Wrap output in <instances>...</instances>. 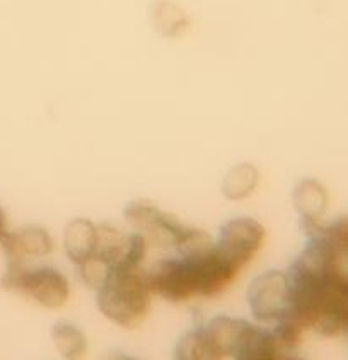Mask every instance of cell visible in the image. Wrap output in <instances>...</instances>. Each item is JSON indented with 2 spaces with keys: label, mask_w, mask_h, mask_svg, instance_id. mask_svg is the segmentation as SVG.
<instances>
[{
  "label": "cell",
  "mask_w": 348,
  "mask_h": 360,
  "mask_svg": "<svg viewBox=\"0 0 348 360\" xmlns=\"http://www.w3.org/2000/svg\"><path fill=\"white\" fill-rule=\"evenodd\" d=\"M150 289L146 274L135 270H113L98 289V307L105 318L123 328L138 326L147 318Z\"/></svg>",
  "instance_id": "1"
},
{
  "label": "cell",
  "mask_w": 348,
  "mask_h": 360,
  "mask_svg": "<svg viewBox=\"0 0 348 360\" xmlns=\"http://www.w3.org/2000/svg\"><path fill=\"white\" fill-rule=\"evenodd\" d=\"M2 287L51 309L62 307L69 299V280L51 266L30 268L22 263H9Z\"/></svg>",
  "instance_id": "2"
},
{
  "label": "cell",
  "mask_w": 348,
  "mask_h": 360,
  "mask_svg": "<svg viewBox=\"0 0 348 360\" xmlns=\"http://www.w3.org/2000/svg\"><path fill=\"white\" fill-rule=\"evenodd\" d=\"M127 222L147 239V243L179 248L193 233V227L181 224L174 215L167 214L147 200L130 202L123 210Z\"/></svg>",
  "instance_id": "3"
},
{
  "label": "cell",
  "mask_w": 348,
  "mask_h": 360,
  "mask_svg": "<svg viewBox=\"0 0 348 360\" xmlns=\"http://www.w3.org/2000/svg\"><path fill=\"white\" fill-rule=\"evenodd\" d=\"M251 313L262 323H278L292 314V292L287 274L268 270L258 275L247 289Z\"/></svg>",
  "instance_id": "4"
},
{
  "label": "cell",
  "mask_w": 348,
  "mask_h": 360,
  "mask_svg": "<svg viewBox=\"0 0 348 360\" xmlns=\"http://www.w3.org/2000/svg\"><path fill=\"white\" fill-rule=\"evenodd\" d=\"M265 241V229L256 219L238 217L226 222L215 241V250L236 270H241Z\"/></svg>",
  "instance_id": "5"
},
{
  "label": "cell",
  "mask_w": 348,
  "mask_h": 360,
  "mask_svg": "<svg viewBox=\"0 0 348 360\" xmlns=\"http://www.w3.org/2000/svg\"><path fill=\"white\" fill-rule=\"evenodd\" d=\"M147 239L138 233L125 234L110 224L98 226L94 256L111 270H135L146 256Z\"/></svg>",
  "instance_id": "6"
},
{
  "label": "cell",
  "mask_w": 348,
  "mask_h": 360,
  "mask_svg": "<svg viewBox=\"0 0 348 360\" xmlns=\"http://www.w3.org/2000/svg\"><path fill=\"white\" fill-rule=\"evenodd\" d=\"M259 328L239 318L215 316L203 328L214 349L222 359L238 357L241 352L253 342Z\"/></svg>",
  "instance_id": "7"
},
{
  "label": "cell",
  "mask_w": 348,
  "mask_h": 360,
  "mask_svg": "<svg viewBox=\"0 0 348 360\" xmlns=\"http://www.w3.org/2000/svg\"><path fill=\"white\" fill-rule=\"evenodd\" d=\"M150 292L171 302H185L193 297L190 277L183 258H166L155 263L146 274Z\"/></svg>",
  "instance_id": "8"
},
{
  "label": "cell",
  "mask_w": 348,
  "mask_h": 360,
  "mask_svg": "<svg viewBox=\"0 0 348 360\" xmlns=\"http://www.w3.org/2000/svg\"><path fill=\"white\" fill-rule=\"evenodd\" d=\"M0 244L9 263H22L27 256H46L53 250L51 236L39 226H24L18 231H11Z\"/></svg>",
  "instance_id": "9"
},
{
  "label": "cell",
  "mask_w": 348,
  "mask_h": 360,
  "mask_svg": "<svg viewBox=\"0 0 348 360\" xmlns=\"http://www.w3.org/2000/svg\"><path fill=\"white\" fill-rule=\"evenodd\" d=\"M98 246V226L89 219H72L63 233V248L69 259L75 265H82L91 259Z\"/></svg>",
  "instance_id": "10"
},
{
  "label": "cell",
  "mask_w": 348,
  "mask_h": 360,
  "mask_svg": "<svg viewBox=\"0 0 348 360\" xmlns=\"http://www.w3.org/2000/svg\"><path fill=\"white\" fill-rule=\"evenodd\" d=\"M301 227L309 239H318L340 262L348 265V217H340L330 224L321 221H301Z\"/></svg>",
  "instance_id": "11"
},
{
  "label": "cell",
  "mask_w": 348,
  "mask_h": 360,
  "mask_svg": "<svg viewBox=\"0 0 348 360\" xmlns=\"http://www.w3.org/2000/svg\"><path fill=\"white\" fill-rule=\"evenodd\" d=\"M292 202H294L295 210L299 212L301 221H321L326 210L328 193L321 183L307 178L294 188Z\"/></svg>",
  "instance_id": "12"
},
{
  "label": "cell",
  "mask_w": 348,
  "mask_h": 360,
  "mask_svg": "<svg viewBox=\"0 0 348 360\" xmlns=\"http://www.w3.org/2000/svg\"><path fill=\"white\" fill-rule=\"evenodd\" d=\"M259 173L254 166L243 162L231 167L222 181V193L229 200H243L250 197L258 186Z\"/></svg>",
  "instance_id": "13"
},
{
  "label": "cell",
  "mask_w": 348,
  "mask_h": 360,
  "mask_svg": "<svg viewBox=\"0 0 348 360\" xmlns=\"http://www.w3.org/2000/svg\"><path fill=\"white\" fill-rule=\"evenodd\" d=\"M174 360H224L214 349L205 331L193 330L179 338L174 347Z\"/></svg>",
  "instance_id": "14"
},
{
  "label": "cell",
  "mask_w": 348,
  "mask_h": 360,
  "mask_svg": "<svg viewBox=\"0 0 348 360\" xmlns=\"http://www.w3.org/2000/svg\"><path fill=\"white\" fill-rule=\"evenodd\" d=\"M55 347L65 360H82L87 354V340L77 326L70 323H57L51 330Z\"/></svg>",
  "instance_id": "15"
},
{
  "label": "cell",
  "mask_w": 348,
  "mask_h": 360,
  "mask_svg": "<svg viewBox=\"0 0 348 360\" xmlns=\"http://www.w3.org/2000/svg\"><path fill=\"white\" fill-rule=\"evenodd\" d=\"M152 21L157 31H161L166 36H179L186 31L188 19L185 12L179 9L174 4L162 0V2H155L154 9H152Z\"/></svg>",
  "instance_id": "16"
},
{
  "label": "cell",
  "mask_w": 348,
  "mask_h": 360,
  "mask_svg": "<svg viewBox=\"0 0 348 360\" xmlns=\"http://www.w3.org/2000/svg\"><path fill=\"white\" fill-rule=\"evenodd\" d=\"M9 233L11 231H9V227H7V215H6V212H4L2 207H0V243L7 238V234Z\"/></svg>",
  "instance_id": "17"
},
{
  "label": "cell",
  "mask_w": 348,
  "mask_h": 360,
  "mask_svg": "<svg viewBox=\"0 0 348 360\" xmlns=\"http://www.w3.org/2000/svg\"><path fill=\"white\" fill-rule=\"evenodd\" d=\"M101 360H138V359L130 357V355L122 354V352H110V354H106Z\"/></svg>",
  "instance_id": "18"
},
{
  "label": "cell",
  "mask_w": 348,
  "mask_h": 360,
  "mask_svg": "<svg viewBox=\"0 0 348 360\" xmlns=\"http://www.w3.org/2000/svg\"><path fill=\"white\" fill-rule=\"evenodd\" d=\"M278 360H304V359L297 357V355H290V354H285V352H282V354H280V359Z\"/></svg>",
  "instance_id": "19"
}]
</instances>
